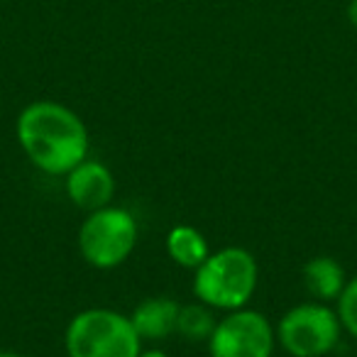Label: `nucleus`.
<instances>
[{
    "mask_svg": "<svg viewBox=\"0 0 357 357\" xmlns=\"http://www.w3.org/2000/svg\"><path fill=\"white\" fill-rule=\"evenodd\" d=\"M17 144L40 172L66 176L89 157V130L76 110L59 100H32L15 123Z\"/></svg>",
    "mask_w": 357,
    "mask_h": 357,
    "instance_id": "obj_1",
    "label": "nucleus"
},
{
    "mask_svg": "<svg viewBox=\"0 0 357 357\" xmlns=\"http://www.w3.org/2000/svg\"><path fill=\"white\" fill-rule=\"evenodd\" d=\"M259 267L245 248H223L211 252L194 269V296L213 311H238L257 291Z\"/></svg>",
    "mask_w": 357,
    "mask_h": 357,
    "instance_id": "obj_2",
    "label": "nucleus"
},
{
    "mask_svg": "<svg viewBox=\"0 0 357 357\" xmlns=\"http://www.w3.org/2000/svg\"><path fill=\"white\" fill-rule=\"evenodd\" d=\"M64 347L69 357H139L142 337L125 313L86 308L66 326Z\"/></svg>",
    "mask_w": 357,
    "mask_h": 357,
    "instance_id": "obj_3",
    "label": "nucleus"
},
{
    "mask_svg": "<svg viewBox=\"0 0 357 357\" xmlns=\"http://www.w3.org/2000/svg\"><path fill=\"white\" fill-rule=\"evenodd\" d=\"M139 238L137 220L120 206L89 213L79 230L81 257L96 269H115L132 255Z\"/></svg>",
    "mask_w": 357,
    "mask_h": 357,
    "instance_id": "obj_4",
    "label": "nucleus"
},
{
    "mask_svg": "<svg viewBox=\"0 0 357 357\" xmlns=\"http://www.w3.org/2000/svg\"><path fill=\"white\" fill-rule=\"evenodd\" d=\"M337 311L323 301H306L289 308L277 326V340L291 357H323L340 342Z\"/></svg>",
    "mask_w": 357,
    "mask_h": 357,
    "instance_id": "obj_5",
    "label": "nucleus"
},
{
    "mask_svg": "<svg viewBox=\"0 0 357 357\" xmlns=\"http://www.w3.org/2000/svg\"><path fill=\"white\" fill-rule=\"evenodd\" d=\"M274 345L277 331L272 321L252 308L228 311L208 337L211 357H272Z\"/></svg>",
    "mask_w": 357,
    "mask_h": 357,
    "instance_id": "obj_6",
    "label": "nucleus"
},
{
    "mask_svg": "<svg viewBox=\"0 0 357 357\" xmlns=\"http://www.w3.org/2000/svg\"><path fill=\"white\" fill-rule=\"evenodd\" d=\"M66 196L76 208L93 213L105 206H110L115 196V176L103 162L86 157L66 174Z\"/></svg>",
    "mask_w": 357,
    "mask_h": 357,
    "instance_id": "obj_7",
    "label": "nucleus"
},
{
    "mask_svg": "<svg viewBox=\"0 0 357 357\" xmlns=\"http://www.w3.org/2000/svg\"><path fill=\"white\" fill-rule=\"evenodd\" d=\"M178 308L181 306L169 296H149L135 306L130 321L142 340H167L176 333Z\"/></svg>",
    "mask_w": 357,
    "mask_h": 357,
    "instance_id": "obj_8",
    "label": "nucleus"
},
{
    "mask_svg": "<svg viewBox=\"0 0 357 357\" xmlns=\"http://www.w3.org/2000/svg\"><path fill=\"white\" fill-rule=\"evenodd\" d=\"M303 274V284H306V291L311 294L316 301L331 303L337 301L347 284L345 269L340 267V262L333 257H313L303 264L301 269Z\"/></svg>",
    "mask_w": 357,
    "mask_h": 357,
    "instance_id": "obj_9",
    "label": "nucleus"
},
{
    "mask_svg": "<svg viewBox=\"0 0 357 357\" xmlns=\"http://www.w3.org/2000/svg\"><path fill=\"white\" fill-rule=\"evenodd\" d=\"M167 252L172 262H176L184 269H199L211 255L206 235L196 230L194 225H174L167 235Z\"/></svg>",
    "mask_w": 357,
    "mask_h": 357,
    "instance_id": "obj_10",
    "label": "nucleus"
},
{
    "mask_svg": "<svg viewBox=\"0 0 357 357\" xmlns=\"http://www.w3.org/2000/svg\"><path fill=\"white\" fill-rule=\"evenodd\" d=\"M215 316L213 308L206 303H186L178 308V321H176V333L189 342H208V337L215 331Z\"/></svg>",
    "mask_w": 357,
    "mask_h": 357,
    "instance_id": "obj_11",
    "label": "nucleus"
},
{
    "mask_svg": "<svg viewBox=\"0 0 357 357\" xmlns=\"http://www.w3.org/2000/svg\"><path fill=\"white\" fill-rule=\"evenodd\" d=\"M335 311L337 318H340V326L357 340V277L347 279L345 289H342L340 298H337Z\"/></svg>",
    "mask_w": 357,
    "mask_h": 357,
    "instance_id": "obj_12",
    "label": "nucleus"
},
{
    "mask_svg": "<svg viewBox=\"0 0 357 357\" xmlns=\"http://www.w3.org/2000/svg\"><path fill=\"white\" fill-rule=\"evenodd\" d=\"M345 17H347V22H350V25L357 30V0H347Z\"/></svg>",
    "mask_w": 357,
    "mask_h": 357,
    "instance_id": "obj_13",
    "label": "nucleus"
},
{
    "mask_svg": "<svg viewBox=\"0 0 357 357\" xmlns=\"http://www.w3.org/2000/svg\"><path fill=\"white\" fill-rule=\"evenodd\" d=\"M139 357H172V355L164 352V350H142L139 352Z\"/></svg>",
    "mask_w": 357,
    "mask_h": 357,
    "instance_id": "obj_14",
    "label": "nucleus"
},
{
    "mask_svg": "<svg viewBox=\"0 0 357 357\" xmlns=\"http://www.w3.org/2000/svg\"><path fill=\"white\" fill-rule=\"evenodd\" d=\"M0 357H25L20 352H10V350H0Z\"/></svg>",
    "mask_w": 357,
    "mask_h": 357,
    "instance_id": "obj_15",
    "label": "nucleus"
}]
</instances>
